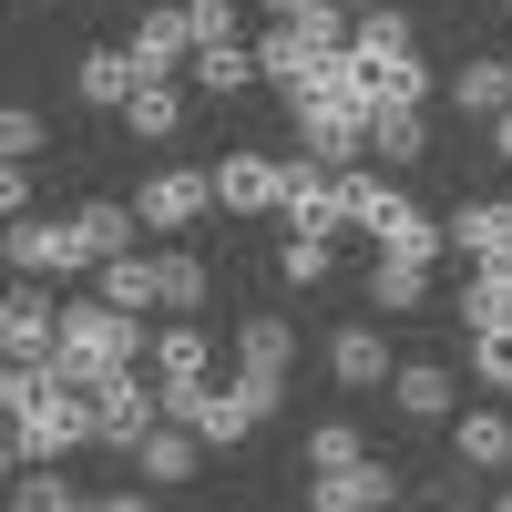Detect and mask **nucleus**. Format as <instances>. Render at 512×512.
I'll use <instances>...</instances> for the list:
<instances>
[{"label": "nucleus", "mask_w": 512, "mask_h": 512, "mask_svg": "<svg viewBox=\"0 0 512 512\" xmlns=\"http://www.w3.org/2000/svg\"><path fill=\"white\" fill-rule=\"evenodd\" d=\"M103 441V410L82 379H62L52 359H11V379H0V461H72V451H93Z\"/></svg>", "instance_id": "nucleus-1"}, {"label": "nucleus", "mask_w": 512, "mask_h": 512, "mask_svg": "<svg viewBox=\"0 0 512 512\" xmlns=\"http://www.w3.org/2000/svg\"><path fill=\"white\" fill-rule=\"evenodd\" d=\"M287 103H297V144H308L318 164H338V175L369 164V72H359L349 52H328Z\"/></svg>", "instance_id": "nucleus-2"}, {"label": "nucleus", "mask_w": 512, "mask_h": 512, "mask_svg": "<svg viewBox=\"0 0 512 512\" xmlns=\"http://www.w3.org/2000/svg\"><path fill=\"white\" fill-rule=\"evenodd\" d=\"M134 359H154V328H144V308H113L103 287L62 308V349H52V369H62V379L103 390V379H113V369H134Z\"/></svg>", "instance_id": "nucleus-3"}, {"label": "nucleus", "mask_w": 512, "mask_h": 512, "mask_svg": "<svg viewBox=\"0 0 512 512\" xmlns=\"http://www.w3.org/2000/svg\"><path fill=\"white\" fill-rule=\"evenodd\" d=\"M349 216H359V236L369 246H390V256H420V267H441V246H451V226L441 216H420V205L390 185V164H349Z\"/></svg>", "instance_id": "nucleus-4"}, {"label": "nucleus", "mask_w": 512, "mask_h": 512, "mask_svg": "<svg viewBox=\"0 0 512 512\" xmlns=\"http://www.w3.org/2000/svg\"><path fill=\"white\" fill-rule=\"evenodd\" d=\"M277 216L308 226V236H359V216H349V175H338V164H318L308 144L287 154V195H277Z\"/></svg>", "instance_id": "nucleus-5"}, {"label": "nucleus", "mask_w": 512, "mask_h": 512, "mask_svg": "<svg viewBox=\"0 0 512 512\" xmlns=\"http://www.w3.org/2000/svg\"><path fill=\"white\" fill-rule=\"evenodd\" d=\"M62 349V297H52V277H21L11 297H0V359H52Z\"/></svg>", "instance_id": "nucleus-6"}, {"label": "nucleus", "mask_w": 512, "mask_h": 512, "mask_svg": "<svg viewBox=\"0 0 512 512\" xmlns=\"http://www.w3.org/2000/svg\"><path fill=\"white\" fill-rule=\"evenodd\" d=\"M93 410H103V451H123V461H134V441H144V431H164V379L113 369L103 390H93Z\"/></svg>", "instance_id": "nucleus-7"}, {"label": "nucleus", "mask_w": 512, "mask_h": 512, "mask_svg": "<svg viewBox=\"0 0 512 512\" xmlns=\"http://www.w3.org/2000/svg\"><path fill=\"white\" fill-rule=\"evenodd\" d=\"M134 205H144V226H154V236H185L205 205H216V175H195V164H164V175H144Z\"/></svg>", "instance_id": "nucleus-8"}, {"label": "nucleus", "mask_w": 512, "mask_h": 512, "mask_svg": "<svg viewBox=\"0 0 512 512\" xmlns=\"http://www.w3.org/2000/svg\"><path fill=\"white\" fill-rule=\"evenodd\" d=\"M277 195H287V154H226L216 164V205H226V216H277Z\"/></svg>", "instance_id": "nucleus-9"}, {"label": "nucleus", "mask_w": 512, "mask_h": 512, "mask_svg": "<svg viewBox=\"0 0 512 512\" xmlns=\"http://www.w3.org/2000/svg\"><path fill=\"white\" fill-rule=\"evenodd\" d=\"M11 267H21V277H72V267H82L72 216H31V205H21V216H11Z\"/></svg>", "instance_id": "nucleus-10"}, {"label": "nucleus", "mask_w": 512, "mask_h": 512, "mask_svg": "<svg viewBox=\"0 0 512 512\" xmlns=\"http://www.w3.org/2000/svg\"><path fill=\"white\" fill-rule=\"evenodd\" d=\"M72 93L93 103V113H123V103L144 93V62H134V41H93V52L72 62Z\"/></svg>", "instance_id": "nucleus-11"}, {"label": "nucleus", "mask_w": 512, "mask_h": 512, "mask_svg": "<svg viewBox=\"0 0 512 512\" xmlns=\"http://www.w3.org/2000/svg\"><path fill=\"white\" fill-rule=\"evenodd\" d=\"M328 379H338V390H390L400 359H390V338H379L369 318H349V328L328 338Z\"/></svg>", "instance_id": "nucleus-12"}, {"label": "nucleus", "mask_w": 512, "mask_h": 512, "mask_svg": "<svg viewBox=\"0 0 512 512\" xmlns=\"http://www.w3.org/2000/svg\"><path fill=\"white\" fill-rule=\"evenodd\" d=\"M134 62H144V82H185V72H195L185 0H175V11H144V21H134Z\"/></svg>", "instance_id": "nucleus-13"}, {"label": "nucleus", "mask_w": 512, "mask_h": 512, "mask_svg": "<svg viewBox=\"0 0 512 512\" xmlns=\"http://www.w3.org/2000/svg\"><path fill=\"white\" fill-rule=\"evenodd\" d=\"M359 297H369V308H390V318H431V267L379 246V256H369V277H359Z\"/></svg>", "instance_id": "nucleus-14"}, {"label": "nucleus", "mask_w": 512, "mask_h": 512, "mask_svg": "<svg viewBox=\"0 0 512 512\" xmlns=\"http://www.w3.org/2000/svg\"><path fill=\"white\" fill-rule=\"evenodd\" d=\"M369 164H390V175L431 164V113H420V103H379L369 113Z\"/></svg>", "instance_id": "nucleus-15"}, {"label": "nucleus", "mask_w": 512, "mask_h": 512, "mask_svg": "<svg viewBox=\"0 0 512 512\" xmlns=\"http://www.w3.org/2000/svg\"><path fill=\"white\" fill-rule=\"evenodd\" d=\"M195 461H205V431H195V420H164V431H144V441H134V472H144L154 492L195 482Z\"/></svg>", "instance_id": "nucleus-16"}, {"label": "nucleus", "mask_w": 512, "mask_h": 512, "mask_svg": "<svg viewBox=\"0 0 512 512\" xmlns=\"http://www.w3.org/2000/svg\"><path fill=\"white\" fill-rule=\"evenodd\" d=\"M451 461H472V472H512V410H502V400L451 410Z\"/></svg>", "instance_id": "nucleus-17"}, {"label": "nucleus", "mask_w": 512, "mask_h": 512, "mask_svg": "<svg viewBox=\"0 0 512 512\" xmlns=\"http://www.w3.org/2000/svg\"><path fill=\"white\" fill-rule=\"evenodd\" d=\"M308 502L318 512H379V502H400V472L390 461H349V472H318Z\"/></svg>", "instance_id": "nucleus-18"}, {"label": "nucleus", "mask_w": 512, "mask_h": 512, "mask_svg": "<svg viewBox=\"0 0 512 512\" xmlns=\"http://www.w3.org/2000/svg\"><path fill=\"white\" fill-rule=\"evenodd\" d=\"M144 369H154V379H216V338H205V318L175 308V318L154 328V359H144Z\"/></svg>", "instance_id": "nucleus-19"}, {"label": "nucleus", "mask_w": 512, "mask_h": 512, "mask_svg": "<svg viewBox=\"0 0 512 512\" xmlns=\"http://www.w3.org/2000/svg\"><path fill=\"white\" fill-rule=\"evenodd\" d=\"M72 236H82V267H103V256H123L144 236V205H113V195H93V205H72Z\"/></svg>", "instance_id": "nucleus-20"}, {"label": "nucleus", "mask_w": 512, "mask_h": 512, "mask_svg": "<svg viewBox=\"0 0 512 512\" xmlns=\"http://www.w3.org/2000/svg\"><path fill=\"white\" fill-rule=\"evenodd\" d=\"M185 82H195L205 103H236L246 82H267V62H256V41H205V52H195V72H185Z\"/></svg>", "instance_id": "nucleus-21"}, {"label": "nucleus", "mask_w": 512, "mask_h": 512, "mask_svg": "<svg viewBox=\"0 0 512 512\" xmlns=\"http://www.w3.org/2000/svg\"><path fill=\"white\" fill-rule=\"evenodd\" d=\"M451 246L472 256H512V195H472V205H451Z\"/></svg>", "instance_id": "nucleus-22"}, {"label": "nucleus", "mask_w": 512, "mask_h": 512, "mask_svg": "<svg viewBox=\"0 0 512 512\" xmlns=\"http://www.w3.org/2000/svg\"><path fill=\"white\" fill-rule=\"evenodd\" d=\"M451 103L472 113V123H492V113L512 103V52H472V62L451 72Z\"/></svg>", "instance_id": "nucleus-23"}, {"label": "nucleus", "mask_w": 512, "mask_h": 512, "mask_svg": "<svg viewBox=\"0 0 512 512\" xmlns=\"http://www.w3.org/2000/svg\"><path fill=\"white\" fill-rule=\"evenodd\" d=\"M390 410H400V420H451V369H441V359H400Z\"/></svg>", "instance_id": "nucleus-24"}, {"label": "nucleus", "mask_w": 512, "mask_h": 512, "mask_svg": "<svg viewBox=\"0 0 512 512\" xmlns=\"http://www.w3.org/2000/svg\"><path fill=\"white\" fill-rule=\"evenodd\" d=\"M123 134L134 144H175L185 134V82H144V93L123 103Z\"/></svg>", "instance_id": "nucleus-25"}, {"label": "nucleus", "mask_w": 512, "mask_h": 512, "mask_svg": "<svg viewBox=\"0 0 512 512\" xmlns=\"http://www.w3.org/2000/svg\"><path fill=\"white\" fill-rule=\"evenodd\" d=\"M93 287L113 297V308H164V267H154V256H134V246H123V256H103V267H93Z\"/></svg>", "instance_id": "nucleus-26"}, {"label": "nucleus", "mask_w": 512, "mask_h": 512, "mask_svg": "<svg viewBox=\"0 0 512 512\" xmlns=\"http://www.w3.org/2000/svg\"><path fill=\"white\" fill-rule=\"evenodd\" d=\"M236 369H277V379H287V369H297V328H287L277 308H256V318L236 328Z\"/></svg>", "instance_id": "nucleus-27"}, {"label": "nucleus", "mask_w": 512, "mask_h": 512, "mask_svg": "<svg viewBox=\"0 0 512 512\" xmlns=\"http://www.w3.org/2000/svg\"><path fill=\"white\" fill-rule=\"evenodd\" d=\"M349 52H359V62H400V52H420V31H410V11H390V0H379V11H359Z\"/></svg>", "instance_id": "nucleus-28"}, {"label": "nucleus", "mask_w": 512, "mask_h": 512, "mask_svg": "<svg viewBox=\"0 0 512 512\" xmlns=\"http://www.w3.org/2000/svg\"><path fill=\"white\" fill-rule=\"evenodd\" d=\"M359 62V52H349ZM369 72V113L379 103H431V62H420V52H400V62H359Z\"/></svg>", "instance_id": "nucleus-29"}, {"label": "nucleus", "mask_w": 512, "mask_h": 512, "mask_svg": "<svg viewBox=\"0 0 512 512\" xmlns=\"http://www.w3.org/2000/svg\"><path fill=\"white\" fill-rule=\"evenodd\" d=\"M492 318H512V256H482L461 287V328H492Z\"/></svg>", "instance_id": "nucleus-30"}, {"label": "nucleus", "mask_w": 512, "mask_h": 512, "mask_svg": "<svg viewBox=\"0 0 512 512\" xmlns=\"http://www.w3.org/2000/svg\"><path fill=\"white\" fill-rule=\"evenodd\" d=\"M256 62H267V82H277V93H297V82L318 72V52H308V31H297V21H277L267 41H256Z\"/></svg>", "instance_id": "nucleus-31"}, {"label": "nucleus", "mask_w": 512, "mask_h": 512, "mask_svg": "<svg viewBox=\"0 0 512 512\" xmlns=\"http://www.w3.org/2000/svg\"><path fill=\"white\" fill-rule=\"evenodd\" d=\"M328 267H338V236L287 226V246H277V277H287V287H328Z\"/></svg>", "instance_id": "nucleus-32"}, {"label": "nucleus", "mask_w": 512, "mask_h": 512, "mask_svg": "<svg viewBox=\"0 0 512 512\" xmlns=\"http://www.w3.org/2000/svg\"><path fill=\"white\" fill-rule=\"evenodd\" d=\"M349 461H369V431L359 420H318L308 431V472H349Z\"/></svg>", "instance_id": "nucleus-33"}, {"label": "nucleus", "mask_w": 512, "mask_h": 512, "mask_svg": "<svg viewBox=\"0 0 512 512\" xmlns=\"http://www.w3.org/2000/svg\"><path fill=\"white\" fill-rule=\"evenodd\" d=\"M472 379H482V390H502V400H512V318L472 328Z\"/></svg>", "instance_id": "nucleus-34"}, {"label": "nucleus", "mask_w": 512, "mask_h": 512, "mask_svg": "<svg viewBox=\"0 0 512 512\" xmlns=\"http://www.w3.org/2000/svg\"><path fill=\"white\" fill-rule=\"evenodd\" d=\"M154 267H164V308H205V256H195V246L154 256Z\"/></svg>", "instance_id": "nucleus-35"}, {"label": "nucleus", "mask_w": 512, "mask_h": 512, "mask_svg": "<svg viewBox=\"0 0 512 512\" xmlns=\"http://www.w3.org/2000/svg\"><path fill=\"white\" fill-rule=\"evenodd\" d=\"M185 31H195V52L205 41H246V11L236 0H185Z\"/></svg>", "instance_id": "nucleus-36"}, {"label": "nucleus", "mask_w": 512, "mask_h": 512, "mask_svg": "<svg viewBox=\"0 0 512 512\" xmlns=\"http://www.w3.org/2000/svg\"><path fill=\"white\" fill-rule=\"evenodd\" d=\"M11 502H21V512H62V502H72V482H62V472H41V461H21Z\"/></svg>", "instance_id": "nucleus-37"}, {"label": "nucleus", "mask_w": 512, "mask_h": 512, "mask_svg": "<svg viewBox=\"0 0 512 512\" xmlns=\"http://www.w3.org/2000/svg\"><path fill=\"white\" fill-rule=\"evenodd\" d=\"M41 144H52V134H41V113H31V103L0 113V154H41Z\"/></svg>", "instance_id": "nucleus-38"}, {"label": "nucleus", "mask_w": 512, "mask_h": 512, "mask_svg": "<svg viewBox=\"0 0 512 512\" xmlns=\"http://www.w3.org/2000/svg\"><path fill=\"white\" fill-rule=\"evenodd\" d=\"M420 502H441V512H451V502H482V472H472V461H461V472H431Z\"/></svg>", "instance_id": "nucleus-39"}, {"label": "nucleus", "mask_w": 512, "mask_h": 512, "mask_svg": "<svg viewBox=\"0 0 512 512\" xmlns=\"http://www.w3.org/2000/svg\"><path fill=\"white\" fill-rule=\"evenodd\" d=\"M482 154H492V164H512V103H502V113L482 123Z\"/></svg>", "instance_id": "nucleus-40"}, {"label": "nucleus", "mask_w": 512, "mask_h": 512, "mask_svg": "<svg viewBox=\"0 0 512 512\" xmlns=\"http://www.w3.org/2000/svg\"><path fill=\"white\" fill-rule=\"evenodd\" d=\"M267 11H277V21H297V11H308V0H267Z\"/></svg>", "instance_id": "nucleus-41"}, {"label": "nucleus", "mask_w": 512, "mask_h": 512, "mask_svg": "<svg viewBox=\"0 0 512 512\" xmlns=\"http://www.w3.org/2000/svg\"><path fill=\"white\" fill-rule=\"evenodd\" d=\"M349 11H379V0H349Z\"/></svg>", "instance_id": "nucleus-42"}, {"label": "nucleus", "mask_w": 512, "mask_h": 512, "mask_svg": "<svg viewBox=\"0 0 512 512\" xmlns=\"http://www.w3.org/2000/svg\"><path fill=\"white\" fill-rule=\"evenodd\" d=\"M492 11H512V0H492Z\"/></svg>", "instance_id": "nucleus-43"}]
</instances>
